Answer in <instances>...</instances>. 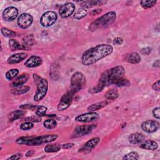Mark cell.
Wrapping results in <instances>:
<instances>
[{
    "label": "cell",
    "instance_id": "cell-45",
    "mask_svg": "<svg viewBox=\"0 0 160 160\" xmlns=\"http://www.w3.org/2000/svg\"><path fill=\"white\" fill-rule=\"evenodd\" d=\"M26 121L29 122H39L41 121V118L38 117H29L26 118Z\"/></svg>",
    "mask_w": 160,
    "mask_h": 160
},
{
    "label": "cell",
    "instance_id": "cell-1",
    "mask_svg": "<svg viewBox=\"0 0 160 160\" xmlns=\"http://www.w3.org/2000/svg\"><path fill=\"white\" fill-rule=\"evenodd\" d=\"M125 74V69L122 66H116L104 71L100 76L97 85L89 89V92L94 94L101 91L105 87L115 84Z\"/></svg>",
    "mask_w": 160,
    "mask_h": 160
},
{
    "label": "cell",
    "instance_id": "cell-5",
    "mask_svg": "<svg viewBox=\"0 0 160 160\" xmlns=\"http://www.w3.org/2000/svg\"><path fill=\"white\" fill-rule=\"evenodd\" d=\"M32 77L37 87V91L34 96V100L38 102L41 101L46 95L48 89V82L46 79L39 76L37 74L34 73Z\"/></svg>",
    "mask_w": 160,
    "mask_h": 160
},
{
    "label": "cell",
    "instance_id": "cell-20",
    "mask_svg": "<svg viewBox=\"0 0 160 160\" xmlns=\"http://www.w3.org/2000/svg\"><path fill=\"white\" fill-rule=\"evenodd\" d=\"M29 78V76L28 73H23L21 74L19 77H18L14 81L12 82V83L11 84V86L14 88L22 86L28 81Z\"/></svg>",
    "mask_w": 160,
    "mask_h": 160
},
{
    "label": "cell",
    "instance_id": "cell-47",
    "mask_svg": "<svg viewBox=\"0 0 160 160\" xmlns=\"http://www.w3.org/2000/svg\"><path fill=\"white\" fill-rule=\"evenodd\" d=\"M102 11V9H94V10H92L90 12V14H91L92 16H94V15H97L98 14H99L100 12H101Z\"/></svg>",
    "mask_w": 160,
    "mask_h": 160
},
{
    "label": "cell",
    "instance_id": "cell-39",
    "mask_svg": "<svg viewBox=\"0 0 160 160\" xmlns=\"http://www.w3.org/2000/svg\"><path fill=\"white\" fill-rule=\"evenodd\" d=\"M38 106H34L32 104H22L19 106V108L21 109H25V110H34L37 108Z\"/></svg>",
    "mask_w": 160,
    "mask_h": 160
},
{
    "label": "cell",
    "instance_id": "cell-2",
    "mask_svg": "<svg viewBox=\"0 0 160 160\" xmlns=\"http://www.w3.org/2000/svg\"><path fill=\"white\" fill-rule=\"evenodd\" d=\"M112 51L113 48L110 44H98L83 52L81 56V62L84 66H90L110 55Z\"/></svg>",
    "mask_w": 160,
    "mask_h": 160
},
{
    "label": "cell",
    "instance_id": "cell-38",
    "mask_svg": "<svg viewBox=\"0 0 160 160\" xmlns=\"http://www.w3.org/2000/svg\"><path fill=\"white\" fill-rule=\"evenodd\" d=\"M33 126H34L33 123H32L31 122H29V121H27V122L22 123L20 125V129L23 131H27V130H29V129H31V128H32Z\"/></svg>",
    "mask_w": 160,
    "mask_h": 160
},
{
    "label": "cell",
    "instance_id": "cell-21",
    "mask_svg": "<svg viewBox=\"0 0 160 160\" xmlns=\"http://www.w3.org/2000/svg\"><path fill=\"white\" fill-rule=\"evenodd\" d=\"M126 60L131 64H135L139 63L141 61V58L140 55L138 52H132L126 54Z\"/></svg>",
    "mask_w": 160,
    "mask_h": 160
},
{
    "label": "cell",
    "instance_id": "cell-23",
    "mask_svg": "<svg viewBox=\"0 0 160 160\" xmlns=\"http://www.w3.org/2000/svg\"><path fill=\"white\" fill-rule=\"evenodd\" d=\"M109 102L107 101H102L101 102H96L94 104H92L91 105H90L88 108V110L89 111H96L97 110L101 109L102 108L105 107L106 106H107Z\"/></svg>",
    "mask_w": 160,
    "mask_h": 160
},
{
    "label": "cell",
    "instance_id": "cell-26",
    "mask_svg": "<svg viewBox=\"0 0 160 160\" xmlns=\"http://www.w3.org/2000/svg\"><path fill=\"white\" fill-rule=\"evenodd\" d=\"M25 113V111L23 110H15L10 112L8 116L9 120L10 121H13L15 120L18 119L19 118H21Z\"/></svg>",
    "mask_w": 160,
    "mask_h": 160
},
{
    "label": "cell",
    "instance_id": "cell-40",
    "mask_svg": "<svg viewBox=\"0 0 160 160\" xmlns=\"http://www.w3.org/2000/svg\"><path fill=\"white\" fill-rule=\"evenodd\" d=\"M159 110H160L159 107H157V108H155L154 109H153L152 112L154 117H155V118H156L157 119H160Z\"/></svg>",
    "mask_w": 160,
    "mask_h": 160
},
{
    "label": "cell",
    "instance_id": "cell-28",
    "mask_svg": "<svg viewBox=\"0 0 160 160\" xmlns=\"http://www.w3.org/2000/svg\"><path fill=\"white\" fill-rule=\"evenodd\" d=\"M61 144L59 143H55V144H51L47 145L44 148V151L49 153V152H56L59 151L61 148Z\"/></svg>",
    "mask_w": 160,
    "mask_h": 160
},
{
    "label": "cell",
    "instance_id": "cell-12",
    "mask_svg": "<svg viewBox=\"0 0 160 160\" xmlns=\"http://www.w3.org/2000/svg\"><path fill=\"white\" fill-rule=\"evenodd\" d=\"M141 128L142 130L147 133H152L159 129V123L155 120H148L142 122Z\"/></svg>",
    "mask_w": 160,
    "mask_h": 160
},
{
    "label": "cell",
    "instance_id": "cell-32",
    "mask_svg": "<svg viewBox=\"0 0 160 160\" xmlns=\"http://www.w3.org/2000/svg\"><path fill=\"white\" fill-rule=\"evenodd\" d=\"M18 74L19 70L18 69H11L6 72L5 76L8 80H11L15 77H16Z\"/></svg>",
    "mask_w": 160,
    "mask_h": 160
},
{
    "label": "cell",
    "instance_id": "cell-25",
    "mask_svg": "<svg viewBox=\"0 0 160 160\" xmlns=\"http://www.w3.org/2000/svg\"><path fill=\"white\" fill-rule=\"evenodd\" d=\"M104 2L101 1H82L81 3V6L82 8H90L99 5H102V4Z\"/></svg>",
    "mask_w": 160,
    "mask_h": 160
},
{
    "label": "cell",
    "instance_id": "cell-9",
    "mask_svg": "<svg viewBox=\"0 0 160 160\" xmlns=\"http://www.w3.org/2000/svg\"><path fill=\"white\" fill-rule=\"evenodd\" d=\"M96 125L91 124V125H81L77 126L73 132L72 134V138H79L83 136H86L92 132L94 128H96Z\"/></svg>",
    "mask_w": 160,
    "mask_h": 160
},
{
    "label": "cell",
    "instance_id": "cell-6",
    "mask_svg": "<svg viewBox=\"0 0 160 160\" xmlns=\"http://www.w3.org/2000/svg\"><path fill=\"white\" fill-rule=\"evenodd\" d=\"M86 84V78L81 72H75L71 78V90L76 93L80 91Z\"/></svg>",
    "mask_w": 160,
    "mask_h": 160
},
{
    "label": "cell",
    "instance_id": "cell-11",
    "mask_svg": "<svg viewBox=\"0 0 160 160\" xmlns=\"http://www.w3.org/2000/svg\"><path fill=\"white\" fill-rule=\"evenodd\" d=\"M33 18L28 13H22L18 18L17 23L18 26L21 29H27L32 23Z\"/></svg>",
    "mask_w": 160,
    "mask_h": 160
},
{
    "label": "cell",
    "instance_id": "cell-18",
    "mask_svg": "<svg viewBox=\"0 0 160 160\" xmlns=\"http://www.w3.org/2000/svg\"><path fill=\"white\" fill-rule=\"evenodd\" d=\"M145 139V136L141 133H132L128 137L129 142L132 144H140Z\"/></svg>",
    "mask_w": 160,
    "mask_h": 160
},
{
    "label": "cell",
    "instance_id": "cell-15",
    "mask_svg": "<svg viewBox=\"0 0 160 160\" xmlns=\"http://www.w3.org/2000/svg\"><path fill=\"white\" fill-rule=\"evenodd\" d=\"M99 141L100 139L98 137L93 138L89 139L81 147V149H79V152H82L84 153H88L91 152L98 145Z\"/></svg>",
    "mask_w": 160,
    "mask_h": 160
},
{
    "label": "cell",
    "instance_id": "cell-44",
    "mask_svg": "<svg viewBox=\"0 0 160 160\" xmlns=\"http://www.w3.org/2000/svg\"><path fill=\"white\" fill-rule=\"evenodd\" d=\"M123 39L120 37H116L113 40V44L114 45H120L122 43Z\"/></svg>",
    "mask_w": 160,
    "mask_h": 160
},
{
    "label": "cell",
    "instance_id": "cell-7",
    "mask_svg": "<svg viewBox=\"0 0 160 160\" xmlns=\"http://www.w3.org/2000/svg\"><path fill=\"white\" fill-rule=\"evenodd\" d=\"M57 19V14L54 11H49L44 12L41 16L40 19V24L42 27H49L55 23Z\"/></svg>",
    "mask_w": 160,
    "mask_h": 160
},
{
    "label": "cell",
    "instance_id": "cell-46",
    "mask_svg": "<svg viewBox=\"0 0 160 160\" xmlns=\"http://www.w3.org/2000/svg\"><path fill=\"white\" fill-rule=\"evenodd\" d=\"M74 143L70 142V143L64 144H62L61 146H62V148L64 149H68L72 148L74 146Z\"/></svg>",
    "mask_w": 160,
    "mask_h": 160
},
{
    "label": "cell",
    "instance_id": "cell-8",
    "mask_svg": "<svg viewBox=\"0 0 160 160\" xmlns=\"http://www.w3.org/2000/svg\"><path fill=\"white\" fill-rule=\"evenodd\" d=\"M74 94V93L71 90H69L66 93L62 95L57 106V109L58 111H61L66 110L71 106Z\"/></svg>",
    "mask_w": 160,
    "mask_h": 160
},
{
    "label": "cell",
    "instance_id": "cell-29",
    "mask_svg": "<svg viewBox=\"0 0 160 160\" xmlns=\"http://www.w3.org/2000/svg\"><path fill=\"white\" fill-rule=\"evenodd\" d=\"M22 45L26 48V49H28L30 46L34 44L35 40L32 35H29L28 36L24 37L22 39Z\"/></svg>",
    "mask_w": 160,
    "mask_h": 160
},
{
    "label": "cell",
    "instance_id": "cell-14",
    "mask_svg": "<svg viewBox=\"0 0 160 160\" xmlns=\"http://www.w3.org/2000/svg\"><path fill=\"white\" fill-rule=\"evenodd\" d=\"M18 15V10L14 6L6 8L2 12V18L6 21H12Z\"/></svg>",
    "mask_w": 160,
    "mask_h": 160
},
{
    "label": "cell",
    "instance_id": "cell-42",
    "mask_svg": "<svg viewBox=\"0 0 160 160\" xmlns=\"http://www.w3.org/2000/svg\"><path fill=\"white\" fill-rule=\"evenodd\" d=\"M152 88L153 90L159 92L160 91V81L157 80L156 82H154L152 85Z\"/></svg>",
    "mask_w": 160,
    "mask_h": 160
},
{
    "label": "cell",
    "instance_id": "cell-30",
    "mask_svg": "<svg viewBox=\"0 0 160 160\" xmlns=\"http://www.w3.org/2000/svg\"><path fill=\"white\" fill-rule=\"evenodd\" d=\"M156 2L154 0H142L140 1V4L142 8L149 9L152 8L156 4Z\"/></svg>",
    "mask_w": 160,
    "mask_h": 160
},
{
    "label": "cell",
    "instance_id": "cell-3",
    "mask_svg": "<svg viewBox=\"0 0 160 160\" xmlns=\"http://www.w3.org/2000/svg\"><path fill=\"white\" fill-rule=\"evenodd\" d=\"M58 137V136L57 134H46L38 136H21L18 138L16 142L20 145L34 146L54 141L57 139Z\"/></svg>",
    "mask_w": 160,
    "mask_h": 160
},
{
    "label": "cell",
    "instance_id": "cell-34",
    "mask_svg": "<svg viewBox=\"0 0 160 160\" xmlns=\"http://www.w3.org/2000/svg\"><path fill=\"white\" fill-rule=\"evenodd\" d=\"M1 33L4 36L8 37V38H12L16 36V32L14 31L6 28H1Z\"/></svg>",
    "mask_w": 160,
    "mask_h": 160
},
{
    "label": "cell",
    "instance_id": "cell-37",
    "mask_svg": "<svg viewBox=\"0 0 160 160\" xmlns=\"http://www.w3.org/2000/svg\"><path fill=\"white\" fill-rule=\"evenodd\" d=\"M115 85L119 86V87H123V86H128L130 85V82L128 81V79L125 78H121L119 80H118Z\"/></svg>",
    "mask_w": 160,
    "mask_h": 160
},
{
    "label": "cell",
    "instance_id": "cell-24",
    "mask_svg": "<svg viewBox=\"0 0 160 160\" xmlns=\"http://www.w3.org/2000/svg\"><path fill=\"white\" fill-rule=\"evenodd\" d=\"M8 43H9V46L10 49L12 51L19 50V49H26V48L22 44H20V43L16 39H9Z\"/></svg>",
    "mask_w": 160,
    "mask_h": 160
},
{
    "label": "cell",
    "instance_id": "cell-13",
    "mask_svg": "<svg viewBox=\"0 0 160 160\" xmlns=\"http://www.w3.org/2000/svg\"><path fill=\"white\" fill-rule=\"evenodd\" d=\"M75 11V5L72 2L62 4L59 10V14L62 18H67L71 16Z\"/></svg>",
    "mask_w": 160,
    "mask_h": 160
},
{
    "label": "cell",
    "instance_id": "cell-17",
    "mask_svg": "<svg viewBox=\"0 0 160 160\" xmlns=\"http://www.w3.org/2000/svg\"><path fill=\"white\" fill-rule=\"evenodd\" d=\"M28 54L25 52H19L11 55L8 59V62L10 64L18 63L26 58Z\"/></svg>",
    "mask_w": 160,
    "mask_h": 160
},
{
    "label": "cell",
    "instance_id": "cell-19",
    "mask_svg": "<svg viewBox=\"0 0 160 160\" xmlns=\"http://www.w3.org/2000/svg\"><path fill=\"white\" fill-rule=\"evenodd\" d=\"M139 146L142 149L154 151L158 149V144L155 141L147 140V141H144L142 142H141Z\"/></svg>",
    "mask_w": 160,
    "mask_h": 160
},
{
    "label": "cell",
    "instance_id": "cell-27",
    "mask_svg": "<svg viewBox=\"0 0 160 160\" xmlns=\"http://www.w3.org/2000/svg\"><path fill=\"white\" fill-rule=\"evenodd\" d=\"M119 96L118 92L116 89L112 88L109 89L104 94V97L106 99L108 100H114L117 99Z\"/></svg>",
    "mask_w": 160,
    "mask_h": 160
},
{
    "label": "cell",
    "instance_id": "cell-41",
    "mask_svg": "<svg viewBox=\"0 0 160 160\" xmlns=\"http://www.w3.org/2000/svg\"><path fill=\"white\" fill-rule=\"evenodd\" d=\"M151 51H152V49L150 47H146L141 49V53L143 55H148L150 54Z\"/></svg>",
    "mask_w": 160,
    "mask_h": 160
},
{
    "label": "cell",
    "instance_id": "cell-4",
    "mask_svg": "<svg viewBox=\"0 0 160 160\" xmlns=\"http://www.w3.org/2000/svg\"><path fill=\"white\" fill-rule=\"evenodd\" d=\"M116 14L114 11H109L102 15L94 20L89 26V29L91 31H96L99 28L107 27L111 24L115 20Z\"/></svg>",
    "mask_w": 160,
    "mask_h": 160
},
{
    "label": "cell",
    "instance_id": "cell-10",
    "mask_svg": "<svg viewBox=\"0 0 160 160\" xmlns=\"http://www.w3.org/2000/svg\"><path fill=\"white\" fill-rule=\"evenodd\" d=\"M99 119V114L94 111H89L86 113L79 114L75 118V121L81 122H91Z\"/></svg>",
    "mask_w": 160,
    "mask_h": 160
},
{
    "label": "cell",
    "instance_id": "cell-31",
    "mask_svg": "<svg viewBox=\"0 0 160 160\" xmlns=\"http://www.w3.org/2000/svg\"><path fill=\"white\" fill-rule=\"evenodd\" d=\"M43 126L45 128L48 129H51L56 127L57 126V122L52 119H48L44 121L43 122Z\"/></svg>",
    "mask_w": 160,
    "mask_h": 160
},
{
    "label": "cell",
    "instance_id": "cell-49",
    "mask_svg": "<svg viewBox=\"0 0 160 160\" xmlns=\"http://www.w3.org/2000/svg\"><path fill=\"white\" fill-rule=\"evenodd\" d=\"M33 153H34V151L30 150V151H28L27 152V153L26 154V156H30L32 155Z\"/></svg>",
    "mask_w": 160,
    "mask_h": 160
},
{
    "label": "cell",
    "instance_id": "cell-33",
    "mask_svg": "<svg viewBox=\"0 0 160 160\" xmlns=\"http://www.w3.org/2000/svg\"><path fill=\"white\" fill-rule=\"evenodd\" d=\"M88 14L87 10L84 8H80L74 14V18L76 19H81L84 18Z\"/></svg>",
    "mask_w": 160,
    "mask_h": 160
},
{
    "label": "cell",
    "instance_id": "cell-35",
    "mask_svg": "<svg viewBox=\"0 0 160 160\" xmlns=\"http://www.w3.org/2000/svg\"><path fill=\"white\" fill-rule=\"evenodd\" d=\"M139 154L136 151H131L127 154H126L123 158L122 159H134L137 160L139 159Z\"/></svg>",
    "mask_w": 160,
    "mask_h": 160
},
{
    "label": "cell",
    "instance_id": "cell-22",
    "mask_svg": "<svg viewBox=\"0 0 160 160\" xmlns=\"http://www.w3.org/2000/svg\"><path fill=\"white\" fill-rule=\"evenodd\" d=\"M29 89H30L29 86L22 85L18 87H15L11 91V92L14 95H21L27 92Z\"/></svg>",
    "mask_w": 160,
    "mask_h": 160
},
{
    "label": "cell",
    "instance_id": "cell-43",
    "mask_svg": "<svg viewBox=\"0 0 160 160\" xmlns=\"http://www.w3.org/2000/svg\"><path fill=\"white\" fill-rule=\"evenodd\" d=\"M21 157H22L21 154L18 153V154H15L12 155L11 157L8 158L7 159L8 160H18V159H19Z\"/></svg>",
    "mask_w": 160,
    "mask_h": 160
},
{
    "label": "cell",
    "instance_id": "cell-16",
    "mask_svg": "<svg viewBox=\"0 0 160 160\" xmlns=\"http://www.w3.org/2000/svg\"><path fill=\"white\" fill-rule=\"evenodd\" d=\"M42 63V59L40 56L33 55L29 58L24 62V65L28 68H35L40 66Z\"/></svg>",
    "mask_w": 160,
    "mask_h": 160
},
{
    "label": "cell",
    "instance_id": "cell-48",
    "mask_svg": "<svg viewBox=\"0 0 160 160\" xmlns=\"http://www.w3.org/2000/svg\"><path fill=\"white\" fill-rule=\"evenodd\" d=\"M152 66L154 68H159L160 66L159 59H156L152 64Z\"/></svg>",
    "mask_w": 160,
    "mask_h": 160
},
{
    "label": "cell",
    "instance_id": "cell-36",
    "mask_svg": "<svg viewBox=\"0 0 160 160\" xmlns=\"http://www.w3.org/2000/svg\"><path fill=\"white\" fill-rule=\"evenodd\" d=\"M47 108L44 106H38L36 109V114L37 116H43L46 115Z\"/></svg>",
    "mask_w": 160,
    "mask_h": 160
}]
</instances>
